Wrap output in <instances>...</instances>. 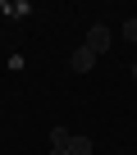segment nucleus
Instances as JSON below:
<instances>
[{"mask_svg": "<svg viewBox=\"0 0 137 155\" xmlns=\"http://www.w3.org/2000/svg\"><path fill=\"white\" fill-rule=\"evenodd\" d=\"M82 46H87L92 55H105V50H110V28H105V23H96V28L87 32V41H82Z\"/></svg>", "mask_w": 137, "mask_h": 155, "instance_id": "obj_1", "label": "nucleus"}, {"mask_svg": "<svg viewBox=\"0 0 137 155\" xmlns=\"http://www.w3.org/2000/svg\"><path fill=\"white\" fill-rule=\"evenodd\" d=\"M96 59H101V55H92L87 46H78L73 55H68V68H73V73H92V68H96Z\"/></svg>", "mask_w": 137, "mask_h": 155, "instance_id": "obj_2", "label": "nucleus"}, {"mask_svg": "<svg viewBox=\"0 0 137 155\" xmlns=\"http://www.w3.org/2000/svg\"><path fill=\"white\" fill-rule=\"evenodd\" d=\"M68 155H92V137H68Z\"/></svg>", "mask_w": 137, "mask_h": 155, "instance_id": "obj_3", "label": "nucleus"}, {"mask_svg": "<svg viewBox=\"0 0 137 155\" xmlns=\"http://www.w3.org/2000/svg\"><path fill=\"white\" fill-rule=\"evenodd\" d=\"M59 146H68V128H64V123L50 128V150H59Z\"/></svg>", "mask_w": 137, "mask_h": 155, "instance_id": "obj_4", "label": "nucleus"}, {"mask_svg": "<svg viewBox=\"0 0 137 155\" xmlns=\"http://www.w3.org/2000/svg\"><path fill=\"white\" fill-rule=\"evenodd\" d=\"M123 37H128V41H132V46H137V14H132V18H128V23H123Z\"/></svg>", "mask_w": 137, "mask_h": 155, "instance_id": "obj_5", "label": "nucleus"}, {"mask_svg": "<svg viewBox=\"0 0 137 155\" xmlns=\"http://www.w3.org/2000/svg\"><path fill=\"white\" fill-rule=\"evenodd\" d=\"M50 155H68V146H59V150H50Z\"/></svg>", "mask_w": 137, "mask_h": 155, "instance_id": "obj_6", "label": "nucleus"}, {"mask_svg": "<svg viewBox=\"0 0 137 155\" xmlns=\"http://www.w3.org/2000/svg\"><path fill=\"white\" fill-rule=\"evenodd\" d=\"M132 82H137V64H132Z\"/></svg>", "mask_w": 137, "mask_h": 155, "instance_id": "obj_7", "label": "nucleus"}, {"mask_svg": "<svg viewBox=\"0 0 137 155\" xmlns=\"http://www.w3.org/2000/svg\"><path fill=\"white\" fill-rule=\"evenodd\" d=\"M119 155H123V150H119Z\"/></svg>", "mask_w": 137, "mask_h": 155, "instance_id": "obj_8", "label": "nucleus"}]
</instances>
